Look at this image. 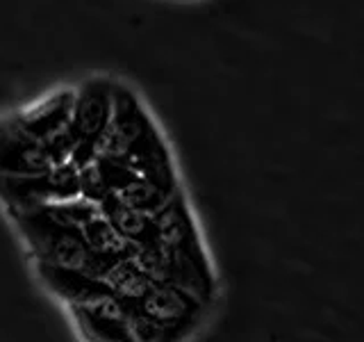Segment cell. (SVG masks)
Here are the masks:
<instances>
[{
	"label": "cell",
	"instance_id": "1",
	"mask_svg": "<svg viewBox=\"0 0 364 342\" xmlns=\"http://www.w3.org/2000/svg\"><path fill=\"white\" fill-rule=\"evenodd\" d=\"M112 100V123L100 151L117 155L136 176L166 194L182 192L168 146L139 96L125 85H114Z\"/></svg>",
	"mask_w": 364,
	"mask_h": 342
},
{
	"label": "cell",
	"instance_id": "2",
	"mask_svg": "<svg viewBox=\"0 0 364 342\" xmlns=\"http://www.w3.org/2000/svg\"><path fill=\"white\" fill-rule=\"evenodd\" d=\"M112 89L114 83L105 78H94L75 91L73 96V110L68 119V137L73 142V155L71 162L82 169L94 162L98 155L105 133L112 123Z\"/></svg>",
	"mask_w": 364,
	"mask_h": 342
},
{
	"label": "cell",
	"instance_id": "5",
	"mask_svg": "<svg viewBox=\"0 0 364 342\" xmlns=\"http://www.w3.org/2000/svg\"><path fill=\"white\" fill-rule=\"evenodd\" d=\"M73 96L75 91L68 89L55 91L48 98L16 112L14 117L34 140L48 146L57 135H62L68 128V119H71V110H73Z\"/></svg>",
	"mask_w": 364,
	"mask_h": 342
},
{
	"label": "cell",
	"instance_id": "3",
	"mask_svg": "<svg viewBox=\"0 0 364 342\" xmlns=\"http://www.w3.org/2000/svg\"><path fill=\"white\" fill-rule=\"evenodd\" d=\"M50 169L46 146L23 128L14 114L0 121V178L41 176Z\"/></svg>",
	"mask_w": 364,
	"mask_h": 342
},
{
	"label": "cell",
	"instance_id": "4",
	"mask_svg": "<svg viewBox=\"0 0 364 342\" xmlns=\"http://www.w3.org/2000/svg\"><path fill=\"white\" fill-rule=\"evenodd\" d=\"M64 313L82 342H136L130 319L112 296L66 308Z\"/></svg>",
	"mask_w": 364,
	"mask_h": 342
}]
</instances>
